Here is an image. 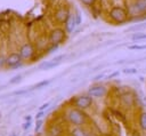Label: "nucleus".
Instances as JSON below:
<instances>
[{"instance_id":"obj_29","label":"nucleus","mask_w":146,"mask_h":136,"mask_svg":"<svg viewBox=\"0 0 146 136\" xmlns=\"http://www.w3.org/2000/svg\"><path fill=\"white\" fill-rule=\"evenodd\" d=\"M3 66H6V57L0 55V69L3 67Z\"/></svg>"},{"instance_id":"obj_25","label":"nucleus","mask_w":146,"mask_h":136,"mask_svg":"<svg viewBox=\"0 0 146 136\" xmlns=\"http://www.w3.org/2000/svg\"><path fill=\"white\" fill-rule=\"evenodd\" d=\"M31 126H32V120H31V121H25V122L23 123V129H24V130H27Z\"/></svg>"},{"instance_id":"obj_1","label":"nucleus","mask_w":146,"mask_h":136,"mask_svg":"<svg viewBox=\"0 0 146 136\" xmlns=\"http://www.w3.org/2000/svg\"><path fill=\"white\" fill-rule=\"evenodd\" d=\"M67 120L74 127H83L88 122V115L83 110L78 107H70L67 111Z\"/></svg>"},{"instance_id":"obj_18","label":"nucleus","mask_w":146,"mask_h":136,"mask_svg":"<svg viewBox=\"0 0 146 136\" xmlns=\"http://www.w3.org/2000/svg\"><path fill=\"white\" fill-rule=\"evenodd\" d=\"M128 49H130V50H144V49H146V43H144V45H130V46H128Z\"/></svg>"},{"instance_id":"obj_21","label":"nucleus","mask_w":146,"mask_h":136,"mask_svg":"<svg viewBox=\"0 0 146 136\" xmlns=\"http://www.w3.org/2000/svg\"><path fill=\"white\" fill-rule=\"evenodd\" d=\"M137 69H135V67H127V69H123L122 70V72L123 73H125V74H135V73H137Z\"/></svg>"},{"instance_id":"obj_32","label":"nucleus","mask_w":146,"mask_h":136,"mask_svg":"<svg viewBox=\"0 0 146 136\" xmlns=\"http://www.w3.org/2000/svg\"><path fill=\"white\" fill-rule=\"evenodd\" d=\"M9 136H17V134H16V133H13V134H10Z\"/></svg>"},{"instance_id":"obj_6","label":"nucleus","mask_w":146,"mask_h":136,"mask_svg":"<svg viewBox=\"0 0 146 136\" xmlns=\"http://www.w3.org/2000/svg\"><path fill=\"white\" fill-rule=\"evenodd\" d=\"M18 53H19V55H21V57H22L23 61H30L34 56L35 50H34V47H33L32 43L26 42V43H24L19 48V51Z\"/></svg>"},{"instance_id":"obj_27","label":"nucleus","mask_w":146,"mask_h":136,"mask_svg":"<svg viewBox=\"0 0 146 136\" xmlns=\"http://www.w3.org/2000/svg\"><path fill=\"white\" fill-rule=\"evenodd\" d=\"M103 78H105V73H99V74H97L96 77H94V81H97V80H100V79H103Z\"/></svg>"},{"instance_id":"obj_12","label":"nucleus","mask_w":146,"mask_h":136,"mask_svg":"<svg viewBox=\"0 0 146 136\" xmlns=\"http://www.w3.org/2000/svg\"><path fill=\"white\" fill-rule=\"evenodd\" d=\"M133 101H135V98H133V96H132L131 93H124V94L121 96V102H122L125 106H131V105L133 104Z\"/></svg>"},{"instance_id":"obj_9","label":"nucleus","mask_w":146,"mask_h":136,"mask_svg":"<svg viewBox=\"0 0 146 136\" xmlns=\"http://www.w3.org/2000/svg\"><path fill=\"white\" fill-rule=\"evenodd\" d=\"M132 9L135 14H144L146 13V0H136L132 5Z\"/></svg>"},{"instance_id":"obj_20","label":"nucleus","mask_w":146,"mask_h":136,"mask_svg":"<svg viewBox=\"0 0 146 136\" xmlns=\"http://www.w3.org/2000/svg\"><path fill=\"white\" fill-rule=\"evenodd\" d=\"M146 27V23H140V24H137V25H133L131 27H129L128 30L129 31H136V30H143Z\"/></svg>"},{"instance_id":"obj_24","label":"nucleus","mask_w":146,"mask_h":136,"mask_svg":"<svg viewBox=\"0 0 146 136\" xmlns=\"http://www.w3.org/2000/svg\"><path fill=\"white\" fill-rule=\"evenodd\" d=\"M74 17H75V22H76V25L79 26V25L81 24V22H82V18H81V14H80V11H76V14L74 15Z\"/></svg>"},{"instance_id":"obj_14","label":"nucleus","mask_w":146,"mask_h":136,"mask_svg":"<svg viewBox=\"0 0 146 136\" xmlns=\"http://www.w3.org/2000/svg\"><path fill=\"white\" fill-rule=\"evenodd\" d=\"M51 81H52V79H48V80H41V81H39L38 83H35V85L32 87V89H41V88H43V87L48 86V85H49Z\"/></svg>"},{"instance_id":"obj_7","label":"nucleus","mask_w":146,"mask_h":136,"mask_svg":"<svg viewBox=\"0 0 146 136\" xmlns=\"http://www.w3.org/2000/svg\"><path fill=\"white\" fill-rule=\"evenodd\" d=\"M64 58H65L64 55H58V56L54 57V58L50 59V61H46V62L41 63V64L38 66V69H39V70H50V69H54V67L58 66V65L62 63V61H63Z\"/></svg>"},{"instance_id":"obj_26","label":"nucleus","mask_w":146,"mask_h":136,"mask_svg":"<svg viewBox=\"0 0 146 136\" xmlns=\"http://www.w3.org/2000/svg\"><path fill=\"white\" fill-rule=\"evenodd\" d=\"M49 105H50V102H46V103H43V104L39 107V111H44Z\"/></svg>"},{"instance_id":"obj_31","label":"nucleus","mask_w":146,"mask_h":136,"mask_svg":"<svg viewBox=\"0 0 146 136\" xmlns=\"http://www.w3.org/2000/svg\"><path fill=\"white\" fill-rule=\"evenodd\" d=\"M31 120H32V117H31V115L25 117V121H31Z\"/></svg>"},{"instance_id":"obj_15","label":"nucleus","mask_w":146,"mask_h":136,"mask_svg":"<svg viewBox=\"0 0 146 136\" xmlns=\"http://www.w3.org/2000/svg\"><path fill=\"white\" fill-rule=\"evenodd\" d=\"M49 135L50 136H62L63 131H62V129L58 126H52L50 128V130H49Z\"/></svg>"},{"instance_id":"obj_13","label":"nucleus","mask_w":146,"mask_h":136,"mask_svg":"<svg viewBox=\"0 0 146 136\" xmlns=\"http://www.w3.org/2000/svg\"><path fill=\"white\" fill-rule=\"evenodd\" d=\"M71 136H89V134L83 127H74L71 130Z\"/></svg>"},{"instance_id":"obj_11","label":"nucleus","mask_w":146,"mask_h":136,"mask_svg":"<svg viewBox=\"0 0 146 136\" xmlns=\"http://www.w3.org/2000/svg\"><path fill=\"white\" fill-rule=\"evenodd\" d=\"M76 22H75V17L74 15H70V17L67 18V21L65 22V31L66 33H73V31L76 29Z\"/></svg>"},{"instance_id":"obj_34","label":"nucleus","mask_w":146,"mask_h":136,"mask_svg":"<svg viewBox=\"0 0 146 136\" xmlns=\"http://www.w3.org/2000/svg\"><path fill=\"white\" fill-rule=\"evenodd\" d=\"M89 136H91V135H89Z\"/></svg>"},{"instance_id":"obj_23","label":"nucleus","mask_w":146,"mask_h":136,"mask_svg":"<svg viewBox=\"0 0 146 136\" xmlns=\"http://www.w3.org/2000/svg\"><path fill=\"white\" fill-rule=\"evenodd\" d=\"M84 6H87V7H91L92 5H95V2H96V0H80Z\"/></svg>"},{"instance_id":"obj_28","label":"nucleus","mask_w":146,"mask_h":136,"mask_svg":"<svg viewBox=\"0 0 146 136\" xmlns=\"http://www.w3.org/2000/svg\"><path fill=\"white\" fill-rule=\"evenodd\" d=\"M44 111H39L36 114H35V120H38V119H42V117L44 115Z\"/></svg>"},{"instance_id":"obj_10","label":"nucleus","mask_w":146,"mask_h":136,"mask_svg":"<svg viewBox=\"0 0 146 136\" xmlns=\"http://www.w3.org/2000/svg\"><path fill=\"white\" fill-rule=\"evenodd\" d=\"M70 11L66 9V8H60V9H58L57 11H56V14H55V18L58 21V22H60V23H65L66 21H67V18L70 17Z\"/></svg>"},{"instance_id":"obj_2","label":"nucleus","mask_w":146,"mask_h":136,"mask_svg":"<svg viewBox=\"0 0 146 136\" xmlns=\"http://www.w3.org/2000/svg\"><path fill=\"white\" fill-rule=\"evenodd\" d=\"M108 16L114 22V23H124L128 21V13L124 8L122 7H113L110 13H108Z\"/></svg>"},{"instance_id":"obj_22","label":"nucleus","mask_w":146,"mask_h":136,"mask_svg":"<svg viewBox=\"0 0 146 136\" xmlns=\"http://www.w3.org/2000/svg\"><path fill=\"white\" fill-rule=\"evenodd\" d=\"M42 125H43V120H42V119H38V120H35V128H34L35 133L40 130V128L42 127Z\"/></svg>"},{"instance_id":"obj_30","label":"nucleus","mask_w":146,"mask_h":136,"mask_svg":"<svg viewBox=\"0 0 146 136\" xmlns=\"http://www.w3.org/2000/svg\"><path fill=\"white\" fill-rule=\"evenodd\" d=\"M120 74V72L119 71H115V72H113L112 74H110L108 77H107V79H113V78H115V77H117Z\"/></svg>"},{"instance_id":"obj_33","label":"nucleus","mask_w":146,"mask_h":136,"mask_svg":"<svg viewBox=\"0 0 146 136\" xmlns=\"http://www.w3.org/2000/svg\"><path fill=\"white\" fill-rule=\"evenodd\" d=\"M27 136H33V135H27Z\"/></svg>"},{"instance_id":"obj_5","label":"nucleus","mask_w":146,"mask_h":136,"mask_svg":"<svg viewBox=\"0 0 146 136\" xmlns=\"http://www.w3.org/2000/svg\"><path fill=\"white\" fill-rule=\"evenodd\" d=\"M22 57L19 53H10L6 57V66L9 69H17L22 66Z\"/></svg>"},{"instance_id":"obj_16","label":"nucleus","mask_w":146,"mask_h":136,"mask_svg":"<svg viewBox=\"0 0 146 136\" xmlns=\"http://www.w3.org/2000/svg\"><path fill=\"white\" fill-rule=\"evenodd\" d=\"M131 40H132V41H140V40H146V33H139V32H137V33L132 34V37H131Z\"/></svg>"},{"instance_id":"obj_19","label":"nucleus","mask_w":146,"mask_h":136,"mask_svg":"<svg viewBox=\"0 0 146 136\" xmlns=\"http://www.w3.org/2000/svg\"><path fill=\"white\" fill-rule=\"evenodd\" d=\"M22 74H17V75H15V77H13L10 80H9V83L10 85H15V83H18V82H21V80H22Z\"/></svg>"},{"instance_id":"obj_3","label":"nucleus","mask_w":146,"mask_h":136,"mask_svg":"<svg viewBox=\"0 0 146 136\" xmlns=\"http://www.w3.org/2000/svg\"><path fill=\"white\" fill-rule=\"evenodd\" d=\"M92 103H94V98L90 95H88V94L87 95H79V96H76L74 102H73L75 107H78L80 110H83V111L88 110L92 105Z\"/></svg>"},{"instance_id":"obj_8","label":"nucleus","mask_w":146,"mask_h":136,"mask_svg":"<svg viewBox=\"0 0 146 136\" xmlns=\"http://www.w3.org/2000/svg\"><path fill=\"white\" fill-rule=\"evenodd\" d=\"M107 93V89L105 86L102 85H95L89 87L88 89V95H90L92 98H100L103 96H105V94Z\"/></svg>"},{"instance_id":"obj_17","label":"nucleus","mask_w":146,"mask_h":136,"mask_svg":"<svg viewBox=\"0 0 146 136\" xmlns=\"http://www.w3.org/2000/svg\"><path fill=\"white\" fill-rule=\"evenodd\" d=\"M139 125L141 127V129L146 130V112H143L139 117Z\"/></svg>"},{"instance_id":"obj_4","label":"nucleus","mask_w":146,"mask_h":136,"mask_svg":"<svg viewBox=\"0 0 146 136\" xmlns=\"http://www.w3.org/2000/svg\"><path fill=\"white\" fill-rule=\"evenodd\" d=\"M65 38H66V31H64L60 27L52 30L49 34V41L51 45H55V46H59L62 42H64Z\"/></svg>"}]
</instances>
